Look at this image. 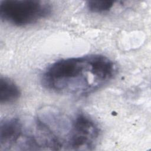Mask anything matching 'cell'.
Masks as SVG:
<instances>
[{
    "instance_id": "cell-1",
    "label": "cell",
    "mask_w": 151,
    "mask_h": 151,
    "mask_svg": "<svg viewBox=\"0 0 151 151\" xmlns=\"http://www.w3.org/2000/svg\"><path fill=\"white\" fill-rule=\"evenodd\" d=\"M117 68L109 58L100 54L62 59L51 64L42 77L44 86L58 94L82 97L107 84Z\"/></svg>"
},
{
    "instance_id": "cell-2",
    "label": "cell",
    "mask_w": 151,
    "mask_h": 151,
    "mask_svg": "<svg viewBox=\"0 0 151 151\" xmlns=\"http://www.w3.org/2000/svg\"><path fill=\"white\" fill-rule=\"evenodd\" d=\"M51 12V4L45 1L5 0L0 2L1 19L16 26L35 23L47 17Z\"/></svg>"
},
{
    "instance_id": "cell-3",
    "label": "cell",
    "mask_w": 151,
    "mask_h": 151,
    "mask_svg": "<svg viewBox=\"0 0 151 151\" xmlns=\"http://www.w3.org/2000/svg\"><path fill=\"white\" fill-rule=\"evenodd\" d=\"M67 132L64 140V147L67 150H92L99 136L97 125L84 113L76 114L70 121Z\"/></svg>"
},
{
    "instance_id": "cell-4",
    "label": "cell",
    "mask_w": 151,
    "mask_h": 151,
    "mask_svg": "<svg viewBox=\"0 0 151 151\" xmlns=\"http://www.w3.org/2000/svg\"><path fill=\"white\" fill-rule=\"evenodd\" d=\"M25 125L16 117L5 119L0 123V150H17L24 136Z\"/></svg>"
},
{
    "instance_id": "cell-5",
    "label": "cell",
    "mask_w": 151,
    "mask_h": 151,
    "mask_svg": "<svg viewBox=\"0 0 151 151\" xmlns=\"http://www.w3.org/2000/svg\"><path fill=\"white\" fill-rule=\"evenodd\" d=\"M21 91L18 86L10 78L1 77L0 78V103L7 104L18 100Z\"/></svg>"
},
{
    "instance_id": "cell-6",
    "label": "cell",
    "mask_w": 151,
    "mask_h": 151,
    "mask_svg": "<svg viewBox=\"0 0 151 151\" xmlns=\"http://www.w3.org/2000/svg\"><path fill=\"white\" fill-rule=\"evenodd\" d=\"M115 3L114 1H88L86 3V6L92 12L103 13L109 11Z\"/></svg>"
}]
</instances>
